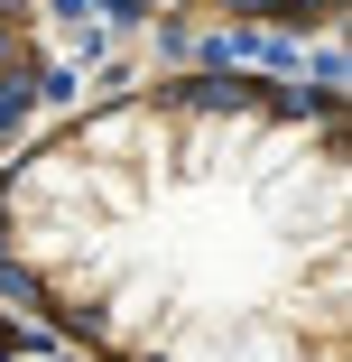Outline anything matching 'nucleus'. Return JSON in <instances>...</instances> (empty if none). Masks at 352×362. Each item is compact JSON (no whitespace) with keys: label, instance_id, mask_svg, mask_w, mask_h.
Segmentation results:
<instances>
[{"label":"nucleus","instance_id":"obj_1","mask_svg":"<svg viewBox=\"0 0 352 362\" xmlns=\"http://www.w3.org/2000/svg\"><path fill=\"white\" fill-rule=\"evenodd\" d=\"M343 103L139 84L0 158V307L65 362H352Z\"/></svg>","mask_w":352,"mask_h":362},{"label":"nucleus","instance_id":"obj_2","mask_svg":"<svg viewBox=\"0 0 352 362\" xmlns=\"http://www.w3.org/2000/svg\"><path fill=\"white\" fill-rule=\"evenodd\" d=\"M28 93H37V28H28L19 0H0V139L28 112Z\"/></svg>","mask_w":352,"mask_h":362},{"label":"nucleus","instance_id":"obj_3","mask_svg":"<svg viewBox=\"0 0 352 362\" xmlns=\"http://www.w3.org/2000/svg\"><path fill=\"white\" fill-rule=\"evenodd\" d=\"M0 362H65V353H56V344H37L19 316H0Z\"/></svg>","mask_w":352,"mask_h":362}]
</instances>
